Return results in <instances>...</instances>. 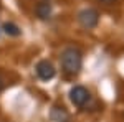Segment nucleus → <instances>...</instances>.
Returning a JSON list of instances; mask_svg holds the SVG:
<instances>
[{
	"mask_svg": "<svg viewBox=\"0 0 124 122\" xmlns=\"http://www.w3.org/2000/svg\"><path fill=\"white\" fill-rule=\"evenodd\" d=\"M78 22L79 25L86 30L94 28L99 22V13L96 12L94 8H83L79 13H78Z\"/></svg>",
	"mask_w": 124,
	"mask_h": 122,
	"instance_id": "2",
	"label": "nucleus"
},
{
	"mask_svg": "<svg viewBox=\"0 0 124 122\" xmlns=\"http://www.w3.org/2000/svg\"><path fill=\"white\" fill-rule=\"evenodd\" d=\"M51 119L55 122H66L68 121V114L66 111L63 109V107H53V111H51Z\"/></svg>",
	"mask_w": 124,
	"mask_h": 122,
	"instance_id": "6",
	"label": "nucleus"
},
{
	"mask_svg": "<svg viewBox=\"0 0 124 122\" xmlns=\"http://www.w3.org/2000/svg\"><path fill=\"white\" fill-rule=\"evenodd\" d=\"M37 17H38L40 20H48L50 17H51V12H53V8H51V3H48V2H40L38 5H37Z\"/></svg>",
	"mask_w": 124,
	"mask_h": 122,
	"instance_id": "5",
	"label": "nucleus"
},
{
	"mask_svg": "<svg viewBox=\"0 0 124 122\" xmlns=\"http://www.w3.org/2000/svg\"><path fill=\"white\" fill-rule=\"evenodd\" d=\"M2 89H3V79L0 78V91H2Z\"/></svg>",
	"mask_w": 124,
	"mask_h": 122,
	"instance_id": "9",
	"label": "nucleus"
},
{
	"mask_svg": "<svg viewBox=\"0 0 124 122\" xmlns=\"http://www.w3.org/2000/svg\"><path fill=\"white\" fill-rule=\"evenodd\" d=\"M83 66V55L78 48H65L61 53V68L68 76H76Z\"/></svg>",
	"mask_w": 124,
	"mask_h": 122,
	"instance_id": "1",
	"label": "nucleus"
},
{
	"mask_svg": "<svg viewBox=\"0 0 124 122\" xmlns=\"http://www.w3.org/2000/svg\"><path fill=\"white\" fill-rule=\"evenodd\" d=\"M70 101L78 106V107H83L88 101H89V93L88 89L83 87V86H73L70 89Z\"/></svg>",
	"mask_w": 124,
	"mask_h": 122,
	"instance_id": "4",
	"label": "nucleus"
},
{
	"mask_svg": "<svg viewBox=\"0 0 124 122\" xmlns=\"http://www.w3.org/2000/svg\"><path fill=\"white\" fill-rule=\"evenodd\" d=\"M2 30L8 35V36H20L22 35V30L15 25V23H12V22H7V23H3V27Z\"/></svg>",
	"mask_w": 124,
	"mask_h": 122,
	"instance_id": "7",
	"label": "nucleus"
},
{
	"mask_svg": "<svg viewBox=\"0 0 124 122\" xmlns=\"http://www.w3.org/2000/svg\"><path fill=\"white\" fill-rule=\"evenodd\" d=\"M35 71H37V76H38L41 81H50V79H53L55 74H56L55 66L51 65L48 59H41V61H38L37 66H35Z\"/></svg>",
	"mask_w": 124,
	"mask_h": 122,
	"instance_id": "3",
	"label": "nucleus"
},
{
	"mask_svg": "<svg viewBox=\"0 0 124 122\" xmlns=\"http://www.w3.org/2000/svg\"><path fill=\"white\" fill-rule=\"evenodd\" d=\"M99 2H103V3H108V5H109V3H113L114 0H99Z\"/></svg>",
	"mask_w": 124,
	"mask_h": 122,
	"instance_id": "8",
	"label": "nucleus"
}]
</instances>
